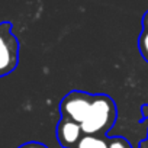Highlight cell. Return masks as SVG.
<instances>
[{"mask_svg": "<svg viewBox=\"0 0 148 148\" xmlns=\"http://www.w3.org/2000/svg\"><path fill=\"white\" fill-rule=\"evenodd\" d=\"M76 148H109V144L96 135H84L80 138Z\"/></svg>", "mask_w": 148, "mask_h": 148, "instance_id": "obj_5", "label": "cell"}, {"mask_svg": "<svg viewBox=\"0 0 148 148\" xmlns=\"http://www.w3.org/2000/svg\"><path fill=\"white\" fill-rule=\"evenodd\" d=\"M58 141L62 147H71L73 144H77L82 138V126L80 123L62 118L57 129Z\"/></svg>", "mask_w": 148, "mask_h": 148, "instance_id": "obj_4", "label": "cell"}, {"mask_svg": "<svg viewBox=\"0 0 148 148\" xmlns=\"http://www.w3.org/2000/svg\"><path fill=\"white\" fill-rule=\"evenodd\" d=\"M92 99H93V96L83 93V92L68 93L61 103V112H62L64 118L74 121L77 123H82L89 113Z\"/></svg>", "mask_w": 148, "mask_h": 148, "instance_id": "obj_3", "label": "cell"}, {"mask_svg": "<svg viewBox=\"0 0 148 148\" xmlns=\"http://www.w3.org/2000/svg\"><path fill=\"white\" fill-rule=\"evenodd\" d=\"M19 148H47V147L42 145V144H38V142H28V144L21 145Z\"/></svg>", "mask_w": 148, "mask_h": 148, "instance_id": "obj_8", "label": "cell"}, {"mask_svg": "<svg viewBox=\"0 0 148 148\" xmlns=\"http://www.w3.org/2000/svg\"><path fill=\"white\" fill-rule=\"evenodd\" d=\"M109 148H126V144L122 139H113L109 144Z\"/></svg>", "mask_w": 148, "mask_h": 148, "instance_id": "obj_7", "label": "cell"}, {"mask_svg": "<svg viewBox=\"0 0 148 148\" xmlns=\"http://www.w3.org/2000/svg\"><path fill=\"white\" fill-rule=\"evenodd\" d=\"M115 105L108 96H93L89 113L80 123L84 135H96L106 132L115 122Z\"/></svg>", "mask_w": 148, "mask_h": 148, "instance_id": "obj_1", "label": "cell"}, {"mask_svg": "<svg viewBox=\"0 0 148 148\" xmlns=\"http://www.w3.org/2000/svg\"><path fill=\"white\" fill-rule=\"evenodd\" d=\"M142 23H144V31L139 36V51L142 57L148 61V12L145 13Z\"/></svg>", "mask_w": 148, "mask_h": 148, "instance_id": "obj_6", "label": "cell"}, {"mask_svg": "<svg viewBox=\"0 0 148 148\" xmlns=\"http://www.w3.org/2000/svg\"><path fill=\"white\" fill-rule=\"evenodd\" d=\"M19 61V42L9 22L0 23V77L12 73Z\"/></svg>", "mask_w": 148, "mask_h": 148, "instance_id": "obj_2", "label": "cell"}]
</instances>
